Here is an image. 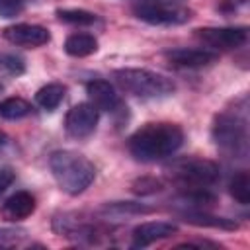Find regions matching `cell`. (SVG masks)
Masks as SVG:
<instances>
[{"instance_id":"2e32d148","label":"cell","mask_w":250,"mask_h":250,"mask_svg":"<svg viewBox=\"0 0 250 250\" xmlns=\"http://www.w3.org/2000/svg\"><path fill=\"white\" fill-rule=\"evenodd\" d=\"M98 213L104 217H137L152 213V207L139 201H107L98 209Z\"/></svg>"},{"instance_id":"ffe728a7","label":"cell","mask_w":250,"mask_h":250,"mask_svg":"<svg viewBox=\"0 0 250 250\" xmlns=\"http://www.w3.org/2000/svg\"><path fill=\"white\" fill-rule=\"evenodd\" d=\"M57 18L62 23H68V25H94L98 21L96 14H92L88 10H82V8H62V10H57Z\"/></svg>"},{"instance_id":"5bb4252c","label":"cell","mask_w":250,"mask_h":250,"mask_svg":"<svg viewBox=\"0 0 250 250\" xmlns=\"http://www.w3.org/2000/svg\"><path fill=\"white\" fill-rule=\"evenodd\" d=\"M180 217L193 227H207V229H219V230H236L238 223L227 217L211 215L205 209H186L180 213Z\"/></svg>"},{"instance_id":"484cf974","label":"cell","mask_w":250,"mask_h":250,"mask_svg":"<svg viewBox=\"0 0 250 250\" xmlns=\"http://www.w3.org/2000/svg\"><path fill=\"white\" fill-rule=\"evenodd\" d=\"M205 246L219 248V244H217V242H211V240H193V242H182V244H176V248H205Z\"/></svg>"},{"instance_id":"52a82bcc","label":"cell","mask_w":250,"mask_h":250,"mask_svg":"<svg viewBox=\"0 0 250 250\" xmlns=\"http://www.w3.org/2000/svg\"><path fill=\"white\" fill-rule=\"evenodd\" d=\"M207 49H238L248 41V29L244 25L238 27H199L193 33Z\"/></svg>"},{"instance_id":"83f0119b","label":"cell","mask_w":250,"mask_h":250,"mask_svg":"<svg viewBox=\"0 0 250 250\" xmlns=\"http://www.w3.org/2000/svg\"><path fill=\"white\" fill-rule=\"evenodd\" d=\"M2 90H4V86H2V84H0V94H2Z\"/></svg>"},{"instance_id":"6da1fadb","label":"cell","mask_w":250,"mask_h":250,"mask_svg":"<svg viewBox=\"0 0 250 250\" xmlns=\"http://www.w3.org/2000/svg\"><path fill=\"white\" fill-rule=\"evenodd\" d=\"M184 145V131L170 121L146 123L139 127L127 141L131 156L139 162H156L172 156Z\"/></svg>"},{"instance_id":"603a6c76","label":"cell","mask_w":250,"mask_h":250,"mask_svg":"<svg viewBox=\"0 0 250 250\" xmlns=\"http://www.w3.org/2000/svg\"><path fill=\"white\" fill-rule=\"evenodd\" d=\"M0 70L10 76H20V74H23L25 64L21 59H18L14 55H0Z\"/></svg>"},{"instance_id":"3957f363","label":"cell","mask_w":250,"mask_h":250,"mask_svg":"<svg viewBox=\"0 0 250 250\" xmlns=\"http://www.w3.org/2000/svg\"><path fill=\"white\" fill-rule=\"evenodd\" d=\"M49 168L57 186L68 195H80L96 178L94 164L76 150H55L49 158Z\"/></svg>"},{"instance_id":"5b68a950","label":"cell","mask_w":250,"mask_h":250,"mask_svg":"<svg viewBox=\"0 0 250 250\" xmlns=\"http://www.w3.org/2000/svg\"><path fill=\"white\" fill-rule=\"evenodd\" d=\"M219 164L207 158L197 156H184L178 160H172L166 166V176L180 186L182 189L191 188H211L219 180Z\"/></svg>"},{"instance_id":"8fae6325","label":"cell","mask_w":250,"mask_h":250,"mask_svg":"<svg viewBox=\"0 0 250 250\" xmlns=\"http://www.w3.org/2000/svg\"><path fill=\"white\" fill-rule=\"evenodd\" d=\"M178 232V225L170 223V221H148V223H141L139 227L133 229L131 234V248H146L152 242L170 238Z\"/></svg>"},{"instance_id":"4316f807","label":"cell","mask_w":250,"mask_h":250,"mask_svg":"<svg viewBox=\"0 0 250 250\" xmlns=\"http://www.w3.org/2000/svg\"><path fill=\"white\" fill-rule=\"evenodd\" d=\"M4 141H6V137H4V133H2V131H0V146H2V145H4Z\"/></svg>"},{"instance_id":"d6986e66","label":"cell","mask_w":250,"mask_h":250,"mask_svg":"<svg viewBox=\"0 0 250 250\" xmlns=\"http://www.w3.org/2000/svg\"><path fill=\"white\" fill-rule=\"evenodd\" d=\"M229 193L240 205H248L250 203V176H248V172L240 170L238 174H234L230 178V182H229Z\"/></svg>"},{"instance_id":"cb8c5ba5","label":"cell","mask_w":250,"mask_h":250,"mask_svg":"<svg viewBox=\"0 0 250 250\" xmlns=\"http://www.w3.org/2000/svg\"><path fill=\"white\" fill-rule=\"evenodd\" d=\"M25 8V0H0V18L12 20L20 16Z\"/></svg>"},{"instance_id":"9a60e30c","label":"cell","mask_w":250,"mask_h":250,"mask_svg":"<svg viewBox=\"0 0 250 250\" xmlns=\"http://www.w3.org/2000/svg\"><path fill=\"white\" fill-rule=\"evenodd\" d=\"M98 51V39L92 33L86 31H78V33H70L64 41V53L76 59L82 57H90Z\"/></svg>"},{"instance_id":"277c9868","label":"cell","mask_w":250,"mask_h":250,"mask_svg":"<svg viewBox=\"0 0 250 250\" xmlns=\"http://www.w3.org/2000/svg\"><path fill=\"white\" fill-rule=\"evenodd\" d=\"M113 78L125 92L141 100H162L176 92L172 78L148 68H117Z\"/></svg>"},{"instance_id":"7c38bea8","label":"cell","mask_w":250,"mask_h":250,"mask_svg":"<svg viewBox=\"0 0 250 250\" xmlns=\"http://www.w3.org/2000/svg\"><path fill=\"white\" fill-rule=\"evenodd\" d=\"M2 35L6 41L20 47H41L51 41L49 29L37 23H16L6 27Z\"/></svg>"},{"instance_id":"e0dca14e","label":"cell","mask_w":250,"mask_h":250,"mask_svg":"<svg viewBox=\"0 0 250 250\" xmlns=\"http://www.w3.org/2000/svg\"><path fill=\"white\" fill-rule=\"evenodd\" d=\"M64 94H66V88L61 82H49L37 90L35 104L45 111H53L61 105V102L64 100Z\"/></svg>"},{"instance_id":"30bf717a","label":"cell","mask_w":250,"mask_h":250,"mask_svg":"<svg viewBox=\"0 0 250 250\" xmlns=\"http://www.w3.org/2000/svg\"><path fill=\"white\" fill-rule=\"evenodd\" d=\"M166 61L178 68H203L211 66L219 61V53L213 49H199V47H178L164 53Z\"/></svg>"},{"instance_id":"44dd1931","label":"cell","mask_w":250,"mask_h":250,"mask_svg":"<svg viewBox=\"0 0 250 250\" xmlns=\"http://www.w3.org/2000/svg\"><path fill=\"white\" fill-rule=\"evenodd\" d=\"M27 238V230L21 227H0V248L21 246Z\"/></svg>"},{"instance_id":"7a4b0ae2","label":"cell","mask_w":250,"mask_h":250,"mask_svg":"<svg viewBox=\"0 0 250 250\" xmlns=\"http://www.w3.org/2000/svg\"><path fill=\"white\" fill-rule=\"evenodd\" d=\"M248 104L246 96L234 102V107H227L215 115L211 135L217 148L232 160H246L248 156Z\"/></svg>"},{"instance_id":"8992f818","label":"cell","mask_w":250,"mask_h":250,"mask_svg":"<svg viewBox=\"0 0 250 250\" xmlns=\"http://www.w3.org/2000/svg\"><path fill=\"white\" fill-rule=\"evenodd\" d=\"M137 20L148 25H184L193 18V12L178 2L168 0H143L133 6Z\"/></svg>"},{"instance_id":"ba28073f","label":"cell","mask_w":250,"mask_h":250,"mask_svg":"<svg viewBox=\"0 0 250 250\" xmlns=\"http://www.w3.org/2000/svg\"><path fill=\"white\" fill-rule=\"evenodd\" d=\"M86 94L92 105H96L98 111H105L113 117H125L127 115V107L123 104V100L119 98V94L115 92V88L102 78L90 80L86 84Z\"/></svg>"},{"instance_id":"4fadbf2b","label":"cell","mask_w":250,"mask_h":250,"mask_svg":"<svg viewBox=\"0 0 250 250\" xmlns=\"http://www.w3.org/2000/svg\"><path fill=\"white\" fill-rule=\"evenodd\" d=\"M37 203H35V197L33 193L21 189V191H16L12 193L4 205H2V215L6 221H21V219H27L29 215H33Z\"/></svg>"},{"instance_id":"7402d4cb","label":"cell","mask_w":250,"mask_h":250,"mask_svg":"<svg viewBox=\"0 0 250 250\" xmlns=\"http://www.w3.org/2000/svg\"><path fill=\"white\" fill-rule=\"evenodd\" d=\"M164 188V184L156 178H139L133 182V191L139 193V195H150V193H156Z\"/></svg>"},{"instance_id":"d4e9b609","label":"cell","mask_w":250,"mask_h":250,"mask_svg":"<svg viewBox=\"0 0 250 250\" xmlns=\"http://www.w3.org/2000/svg\"><path fill=\"white\" fill-rule=\"evenodd\" d=\"M14 180H16V172L10 166H0V195L12 186Z\"/></svg>"},{"instance_id":"ac0fdd59","label":"cell","mask_w":250,"mask_h":250,"mask_svg":"<svg viewBox=\"0 0 250 250\" xmlns=\"http://www.w3.org/2000/svg\"><path fill=\"white\" fill-rule=\"evenodd\" d=\"M29 113H31V104L25 102L23 98L12 96V98H6V100L0 102V117H4L8 121L23 119Z\"/></svg>"},{"instance_id":"9c48e42d","label":"cell","mask_w":250,"mask_h":250,"mask_svg":"<svg viewBox=\"0 0 250 250\" xmlns=\"http://www.w3.org/2000/svg\"><path fill=\"white\" fill-rule=\"evenodd\" d=\"M100 111L96 109V105H92L90 102H82L68 109L64 117V131L72 139H86L96 131Z\"/></svg>"}]
</instances>
